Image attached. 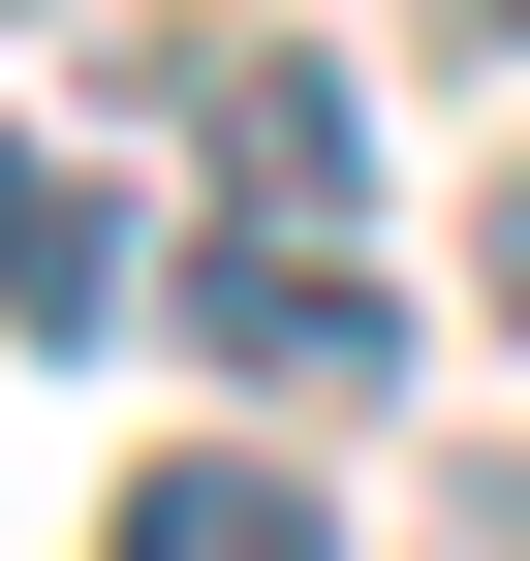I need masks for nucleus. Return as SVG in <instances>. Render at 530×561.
Here are the masks:
<instances>
[{
    "mask_svg": "<svg viewBox=\"0 0 530 561\" xmlns=\"http://www.w3.org/2000/svg\"><path fill=\"white\" fill-rule=\"evenodd\" d=\"M125 94H157L187 125V187H219V219H344V187H375V125H344V62H312V32H250V0H187V32H125Z\"/></svg>",
    "mask_w": 530,
    "mask_h": 561,
    "instance_id": "1",
    "label": "nucleus"
},
{
    "mask_svg": "<svg viewBox=\"0 0 530 561\" xmlns=\"http://www.w3.org/2000/svg\"><path fill=\"white\" fill-rule=\"evenodd\" d=\"M157 343H187V375H250V405H375V375H406V312H375L344 250H281V219L187 250V280H157Z\"/></svg>",
    "mask_w": 530,
    "mask_h": 561,
    "instance_id": "2",
    "label": "nucleus"
},
{
    "mask_svg": "<svg viewBox=\"0 0 530 561\" xmlns=\"http://www.w3.org/2000/svg\"><path fill=\"white\" fill-rule=\"evenodd\" d=\"M94 561H344V530H312V468L187 437V468H125V500H94Z\"/></svg>",
    "mask_w": 530,
    "mask_h": 561,
    "instance_id": "3",
    "label": "nucleus"
},
{
    "mask_svg": "<svg viewBox=\"0 0 530 561\" xmlns=\"http://www.w3.org/2000/svg\"><path fill=\"white\" fill-rule=\"evenodd\" d=\"M94 312H125V219L32 157V125H0V343H94Z\"/></svg>",
    "mask_w": 530,
    "mask_h": 561,
    "instance_id": "4",
    "label": "nucleus"
},
{
    "mask_svg": "<svg viewBox=\"0 0 530 561\" xmlns=\"http://www.w3.org/2000/svg\"><path fill=\"white\" fill-rule=\"evenodd\" d=\"M469 280H499V343H530V157H499V187H469Z\"/></svg>",
    "mask_w": 530,
    "mask_h": 561,
    "instance_id": "5",
    "label": "nucleus"
},
{
    "mask_svg": "<svg viewBox=\"0 0 530 561\" xmlns=\"http://www.w3.org/2000/svg\"><path fill=\"white\" fill-rule=\"evenodd\" d=\"M469 530H499V561H530V437H499V468H469Z\"/></svg>",
    "mask_w": 530,
    "mask_h": 561,
    "instance_id": "6",
    "label": "nucleus"
},
{
    "mask_svg": "<svg viewBox=\"0 0 530 561\" xmlns=\"http://www.w3.org/2000/svg\"><path fill=\"white\" fill-rule=\"evenodd\" d=\"M437 32H499V62H530V0H437Z\"/></svg>",
    "mask_w": 530,
    "mask_h": 561,
    "instance_id": "7",
    "label": "nucleus"
}]
</instances>
